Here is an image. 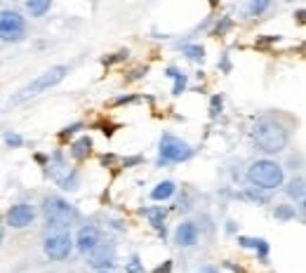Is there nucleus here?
I'll use <instances>...</instances> for the list:
<instances>
[{"instance_id":"nucleus-18","label":"nucleus","mask_w":306,"mask_h":273,"mask_svg":"<svg viewBox=\"0 0 306 273\" xmlns=\"http://www.w3.org/2000/svg\"><path fill=\"white\" fill-rule=\"evenodd\" d=\"M24 7L33 19H40V17H45V14L49 12L52 0H24Z\"/></svg>"},{"instance_id":"nucleus-9","label":"nucleus","mask_w":306,"mask_h":273,"mask_svg":"<svg viewBox=\"0 0 306 273\" xmlns=\"http://www.w3.org/2000/svg\"><path fill=\"white\" fill-rule=\"evenodd\" d=\"M36 217H38V210L31 203H17V205H12L7 210L5 219L12 229H26V226H31L36 221Z\"/></svg>"},{"instance_id":"nucleus-15","label":"nucleus","mask_w":306,"mask_h":273,"mask_svg":"<svg viewBox=\"0 0 306 273\" xmlns=\"http://www.w3.org/2000/svg\"><path fill=\"white\" fill-rule=\"evenodd\" d=\"M285 195H288L290 201L294 203H301L306 198V182H304V177H292L288 182V186H285Z\"/></svg>"},{"instance_id":"nucleus-35","label":"nucleus","mask_w":306,"mask_h":273,"mask_svg":"<svg viewBox=\"0 0 306 273\" xmlns=\"http://www.w3.org/2000/svg\"><path fill=\"white\" fill-rule=\"evenodd\" d=\"M0 245H3V229H0Z\"/></svg>"},{"instance_id":"nucleus-6","label":"nucleus","mask_w":306,"mask_h":273,"mask_svg":"<svg viewBox=\"0 0 306 273\" xmlns=\"http://www.w3.org/2000/svg\"><path fill=\"white\" fill-rule=\"evenodd\" d=\"M73 238L68 229H52L43 238V252L49 261H66L73 255Z\"/></svg>"},{"instance_id":"nucleus-2","label":"nucleus","mask_w":306,"mask_h":273,"mask_svg":"<svg viewBox=\"0 0 306 273\" xmlns=\"http://www.w3.org/2000/svg\"><path fill=\"white\" fill-rule=\"evenodd\" d=\"M245 179L247 184L254 188H262V191H275L280 188L283 182H285V170H283L280 163H275L271 158H262L250 163L247 172H245Z\"/></svg>"},{"instance_id":"nucleus-24","label":"nucleus","mask_w":306,"mask_h":273,"mask_svg":"<svg viewBox=\"0 0 306 273\" xmlns=\"http://www.w3.org/2000/svg\"><path fill=\"white\" fill-rule=\"evenodd\" d=\"M80 130H85V125H83V122H73V125H68V128L61 130V132H59V139H61V141L71 139L75 132H80Z\"/></svg>"},{"instance_id":"nucleus-31","label":"nucleus","mask_w":306,"mask_h":273,"mask_svg":"<svg viewBox=\"0 0 306 273\" xmlns=\"http://www.w3.org/2000/svg\"><path fill=\"white\" fill-rule=\"evenodd\" d=\"M198 273H219V268H217V266H202Z\"/></svg>"},{"instance_id":"nucleus-4","label":"nucleus","mask_w":306,"mask_h":273,"mask_svg":"<svg viewBox=\"0 0 306 273\" xmlns=\"http://www.w3.org/2000/svg\"><path fill=\"white\" fill-rule=\"evenodd\" d=\"M43 214L49 229H71L78 219V210L61 195H47L43 201Z\"/></svg>"},{"instance_id":"nucleus-16","label":"nucleus","mask_w":306,"mask_h":273,"mask_svg":"<svg viewBox=\"0 0 306 273\" xmlns=\"http://www.w3.org/2000/svg\"><path fill=\"white\" fill-rule=\"evenodd\" d=\"M165 73H167V78L174 80V85H172V97H182V92L186 90V85H189V76L177 66H167Z\"/></svg>"},{"instance_id":"nucleus-32","label":"nucleus","mask_w":306,"mask_h":273,"mask_svg":"<svg viewBox=\"0 0 306 273\" xmlns=\"http://www.w3.org/2000/svg\"><path fill=\"white\" fill-rule=\"evenodd\" d=\"M226 233H236V221H228L226 224Z\"/></svg>"},{"instance_id":"nucleus-19","label":"nucleus","mask_w":306,"mask_h":273,"mask_svg":"<svg viewBox=\"0 0 306 273\" xmlns=\"http://www.w3.org/2000/svg\"><path fill=\"white\" fill-rule=\"evenodd\" d=\"M271 10V0H247V5H245V17H262Z\"/></svg>"},{"instance_id":"nucleus-22","label":"nucleus","mask_w":306,"mask_h":273,"mask_svg":"<svg viewBox=\"0 0 306 273\" xmlns=\"http://www.w3.org/2000/svg\"><path fill=\"white\" fill-rule=\"evenodd\" d=\"M125 273H146V268H144V264H141L139 255H132L128 259V264H125Z\"/></svg>"},{"instance_id":"nucleus-13","label":"nucleus","mask_w":306,"mask_h":273,"mask_svg":"<svg viewBox=\"0 0 306 273\" xmlns=\"http://www.w3.org/2000/svg\"><path fill=\"white\" fill-rule=\"evenodd\" d=\"M141 214L151 221V226L156 229V233H158L163 240H165L167 231H165V207H148V210H141Z\"/></svg>"},{"instance_id":"nucleus-8","label":"nucleus","mask_w":306,"mask_h":273,"mask_svg":"<svg viewBox=\"0 0 306 273\" xmlns=\"http://www.w3.org/2000/svg\"><path fill=\"white\" fill-rule=\"evenodd\" d=\"M87 266L94 268V271H101V268H113L116 266V245L113 243H101L97 247L87 252Z\"/></svg>"},{"instance_id":"nucleus-25","label":"nucleus","mask_w":306,"mask_h":273,"mask_svg":"<svg viewBox=\"0 0 306 273\" xmlns=\"http://www.w3.org/2000/svg\"><path fill=\"white\" fill-rule=\"evenodd\" d=\"M221 109H224V99H221V94H214L212 102H210V115L217 118L221 113Z\"/></svg>"},{"instance_id":"nucleus-5","label":"nucleus","mask_w":306,"mask_h":273,"mask_svg":"<svg viewBox=\"0 0 306 273\" xmlns=\"http://www.w3.org/2000/svg\"><path fill=\"white\" fill-rule=\"evenodd\" d=\"M196 156L193 146L186 144L184 139L174 137V134L165 132L160 137L158 144V165H174V163H186Z\"/></svg>"},{"instance_id":"nucleus-26","label":"nucleus","mask_w":306,"mask_h":273,"mask_svg":"<svg viewBox=\"0 0 306 273\" xmlns=\"http://www.w3.org/2000/svg\"><path fill=\"white\" fill-rule=\"evenodd\" d=\"M128 59V49L125 52H118V55H113V57H109V59H104V64H116V61H125Z\"/></svg>"},{"instance_id":"nucleus-23","label":"nucleus","mask_w":306,"mask_h":273,"mask_svg":"<svg viewBox=\"0 0 306 273\" xmlns=\"http://www.w3.org/2000/svg\"><path fill=\"white\" fill-rule=\"evenodd\" d=\"M273 217L280 219V221H290V219H294V207H290V205H275Z\"/></svg>"},{"instance_id":"nucleus-30","label":"nucleus","mask_w":306,"mask_h":273,"mask_svg":"<svg viewBox=\"0 0 306 273\" xmlns=\"http://www.w3.org/2000/svg\"><path fill=\"white\" fill-rule=\"evenodd\" d=\"M146 71H148L146 66H144V68H137V71H132V73H130V78H132V80H137V78H141V76H146Z\"/></svg>"},{"instance_id":"nucleus-3","label":"nucleus","mask_w":306,"mask_h":273,"mask_svg":"<svg viewBox=\"0 0 306 273\" xmlns=\"http://www.w3.org/2000/svg\"><path fill=\"white\" fill-rule=\"evenodd\" d=\"M68 76V66H64V64H59V66H52L47 68L45 73H40L38 78H33L26 87H21V90L14 94L12 99H10V106H19V104L29 102V99H36L38 94H43V92L52 90V87H57L61 83V80Z\"/></svg>"},{"instance_id":"nucleus-21","label":"nucleus","mask_w":306,"mask_h":273,"mask_svg":"<svg viewBox=\"0 0 306 273\" xmlns=\"http://www.w3.org/2000/svg\"><path fill=\"white\" fill-rule=\"evenodd\" d=\"M3 141H5L7 148H21L24 146V137L19 132H12V130H7L5 137H3Z\"/></svg>"},{"instance_id":"nucleus-14","label":"nucleus","mask_w":306,"mask_h":273,"mask_svg":"<svg viewBox=\"0 0 306 273\" xmlns=\"http://www.w3.org/2000/svg\"><path fill=\"white\" fill-rule=\"evenodd\" d=\"M151 201H156V203H165V201H170L172 195H177V184L172 182V179H165V182H160V184H156V188H151Z\"/></svg>"},{"instance_id":"nucleus-33","label":"nucleus","mask_w":306,"mask_h":273,"mask_svg":"<svg viewBox=\"0 0 306 273\" xmlns=\"http://www.w3.org/2000/svg\"><path fill=\"white\" fill-rule=\"evenodd\" d=\"M297 19H299V24H304V10H299V12H297Z\"/></svg>"},{"instance_id":"nucleus-1","label":"nucleus","mask_w":306,"mask_h":273,"mask_svg":"<svg viewBox=\"0 0 306 273\" xmlns=\"http://www.w3.org/2000/svg\"><path fill=\"white\" fill-rule=\"evenodd\" d=\"M252 139L264 153L273 156V153H280L288 148L290 130L280 120H275L271 115H264V118L254 120V125H252Z\"/></svg>"},{"instance_id":"nucleus-29","label":"nucleus","mask_w":306,"mask_h":273,"mask_svg":"<svg viewBox=\"0 0 306 273\" xmlns=\"http://www.w3.org/2000/svg\"><path fill=\"white\" fill-rule=\"evenodd\" d=\"M137 99L139 97H118L113 104H116V106H122V104H132V102H137Z\"/></svg>"},{"instance_id":"nucleus-20","label":"nucleus","mask_w":306,"mask_h":273,"mask_svg":"<svg viewBox=\"0 0 306 273\" xmlns=\"http://www.w3.org/2000/svg\"><path fill=\"white\" fill-rule=\"evenodd\" d=\"M182 55L191 61H200L202 64V59H205V47L198 43H186V45H182Z\"/></svg>"},{"instance_id":"nucleus-27","label":"nucleus","mask_w":306,"mask_h":273,"mask_svg":"<svg viewBox=\"0 0 306 273\" xmlns=\"http://www.w3.org/2000/svg\"><path fill=\"white\" fill-rule=\"evenodd\" d=\"M141 160H144L141 156H132V158H125V160H122V167H135V165H139Z\"/></svg>"},{"instance_id":"nucleus-7","label":"nucleus","mask_w":306,"mask_h":273,"mask_svg":"<svg viewBox=\"0 0 306 273\" xmlns=\"http://www.w3.org/2000/svg\"><path fill=\"white\" fill-rule=\"evenodd\" d=\"M26 36V19L17 10H0V40L21 43Z\"/></svg>"},{"instance_id":"nucleus-12","label":"nucleus","mask_w":306,"mask_h":273,"mask_svg":"<svg viewBox=\"0 0 306 273\" xmlns=\"http://www.w3.org/2000/svg\"><path fill=\"white\" fill-rule=\"evenodd\" d=\"M238 245L245 250H254L259 255V261L262 264H269V243L264 238H250V236H240L238 238Z\"/></svg>"},{"instance_id":"nucleus-17","label":"nucleus","mask_w":306,"mask_h":273,"mask_svg":"<svg viewBox=\"0 0 306 273\" xmlns=\"http://www.w3.org/2000/svg\"><path fill=\"white\" fill-rule=\"evenodd\" d=\"M71 158L73 160H85L87 156L92 153V139L87 137V134H83V137H78V139L71 144Z\"/></svg>"},{"instance_id":"nucleus-34","label":"nucleus","mask_w":306,"mask_h":273,"mask_svg":"<svg viewBox=\"0 0 306 273\" xmlns=\"http://www.w3.org/2000/svg\"><path fill=\"white\" fill-rule=\"evenodd\" d=\"M97 273H113V268H101V271H97Z\"/></svg>"},{"instance_id":"nucleus-10","label":"nucleus","mask_w":306,"mask_h":273,"mask_svg":"<svg viewBox=\"0 0 306 273\" xmlns=\"http://www.w3.org/2000/svg\"><path fill=\"white\" fill-rule=\"evenodd\" d=\"M99 243H101V231H99L97 226L87 224V226H80L78 236H75V240H73V247L78 250L80 255H87V252H92Z\"/></svg>"},{"instance_id":"nucleus-11","label":"nucleus","mask_w":306,"mask_h":273,"mask_svg":"<svg viewBox=\"0 0 306 273\" xmlns=\"http://www.w3.org/2000/svg\"><path fill=\"white\" fill-rule=\"evenodd\" d=\"M198 236H200L198 226L193 224V221H184V224H179L177 231H174V243H177L179 247H193V245L198 243Z\"/></svg>"},{"instance_id":"nucleus-28","label":"nucleus","mask_w":306,"mask_h":273,"mask_svg":"<svg viewBox=\"0 0 306 273\" xmlns=\"http://www.w3.org/2000/svg\"><path fill=\"white\" fill-rule=\"evenodd\" d=\"M153 273H172V261H163V266H158Z\"/></svg>"}]
</instances>
